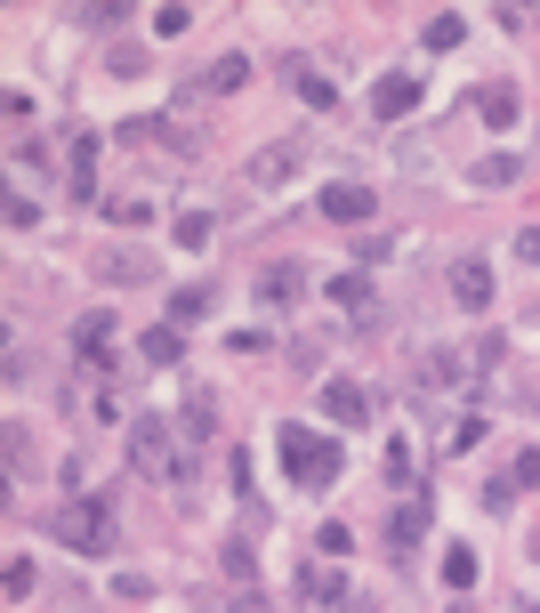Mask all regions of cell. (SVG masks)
<instances>
[{"mask_svg": "<svg viewBox=\"0 0 540 613\" xmlns=\"http://www.w3.org/2000/svg\"><path fill=\"white\" fill-rule=\"evenodd\" d=\"M532 323H540V306H532Z\"/></svg>", "mask_w": 540, "mask_h": 613, "instance_id": "d590c367", "label": "cell"}, {"mask_svg": "<svg viewBox=\"0 0 540 613\" xmlns=\"http://www.w3.org/2000/svg\"><path fill=\"white\" fill-rule=\"evenodd\" d=\"M178 251H211V218H202V211L178 218Z\"/></svg>", "mask_w": 540, "mask_h": 613, "instance_id": "484cf974", "label": "cell"}, {"mask_svg": "<svg viewBox=\"0 0 540 613\" xmlns=\"http://www.w3.org/2000/svg\"><path fill=\"white\" fill-rule=\"evenodd\" d=\"M323 299L339 306V315H356V323H371V315H380V291H371V275H363V267L331 275V283H323Z\"/></svg>", "mask_w": 540, "mask_h": 613, "instance_id": "8992f818", "label": "cell"}, {"mask_svg": "<svg viewBox=\"0 0 540 613\" xmlns=\"http://www.w3.org/2000/svg\"><path fill=\"white\" fill-rule=\"evenodd\" d=\"M145 275H161L154 251H97V283H145Z\"/></svg>", "mask_w": 540, "mask_h": 613, "instance_id": "7c38bea8", "label": "cell"}, {"mask_svg": "<svg viewBox=\"0 0 540 613\" xmlns=\"http://www.w3.org/2000/svg\"><path fill=\"white\" fill-rule=\"evenodd\" d=\"M178 436L194 444V453H202V444L218 436V420H211V387H185V412H178Z\"/></svg>", "mask_w": 540, "mask_h": 613, "instance_id": "4fadbf2b", "label": "cell"}, {"mask_svg": "<svg viewBox=\"0 0 540 613\" xmlns=\"http://www.w3.org/2000/svg\"><path fill=\"white\" fill-rule=\"evenodd\" d=\"M508 613H540V605H508Z\"/></svg>", "mask_w": 540, "mask_h": 613, "instance_id": "e575fe53", "label": "cell"}, {"mask_svg": "<svg viewBox=\"0 0 540 613\" xmlns=\"http://www.w3.org/2000/svg\"><path fill=\"white\" fill-rule=\"evenodd\" d=\"M283 81L299 89V106H307V113H331V106H339V89H331V81L307 65V57H283Z\"/></svg>", "mask_w": 540, "mask_h": 613, "instance_id": "8fae6325", "label": "cell"}, {"mask_svg": "<svg viewBox=\"0 0 540 613\" xmlns=\"http://www.w3.org/2000/svg\"><path fill=\"white\" fill-rule=\"evenodd\" d=\"M516 259H525V267H540V227H525V235H516Z\"/></svg>", "mask_w": 540, "mask_h": 613, "instance_id": "d6a6232c", "label": "cell"}, {"mask_svg": "<svg viewBox=\"0 0 540 613\" xmlns=\"http://www.w3.org/2000/svg\"><path fill=\"white\" fill-rule=\"evenodd\" d=\"M387 484H396V493H420V484H411V436L387 444Z\"/></svg>", "mask_w": 540, "mask_h": 613, "instance_id": "cb8c5ba5", "label": "cell"}, {"mask_svg": "<svg viewBox=\"0 0 540 613\" xmlns=\"http://www.w3.org/2000/svg\"><path fill=\"white\" fill-rule=\"evenodd\" d=\"M468 178H476V187H516V178H525V161H516V154H484Z\"/></svg>", "mask_w": 540, "mask_h": 613, "instance_id": "44dd1931", "label": "cell"}, {"mask_svg": "<svg viewBox=\"0 0 540 613\" xmlns=\"http://www.w3.org/2000/svg\"><path fill=\"white\" fill-rule=\"evenodd\" d=\"M49 533L65 541V549H81V557H106V549L121 541V525H113V508H106V501L73 493V501H65V508L49 517Z\"/></svg>", "mask_w": 540, "mask_h": 613, "instance_id": "3957f363", "label": "cell"}, {"mask_svg": "<svg viewBox=\"0 0 540 613\" xmlns=\"http://www.w3.org/2000/svg\"><path fill=\"white\" fill-rule=\"evenodd\" d=\"M315 211L339 218V227H371V218H380V194H371L363 178H331V187L315 194Z\"/></svg>", "mask_w": 540, "mask_h": 613, "instance_id": "5b68a950", "label": "cell"}, {"mask_svg": "<svg viewBox=\"0 0 540 613\" xmlns=\"http://www.w3.org/2000/svg\"><path fill=\"white\" fill-rule=\"evenodd\" d=\"M97 154H106L97 137H81V146H73V194H81V202L97 194Z\"/></svg>", "mask_w": 540, "mask_h": 613, "instance_id": "7402d4cb", "label": "cell"}, {"mask_svg": "<svg viewBox=\"0 0 540 613\" xmlns=\"http://www.w3.org/2000/svg\"><path fill=\"white\" fill-rule=\"evenodd\" d=\"M137 356H145V363H178V356H185V339H178V323H154V332H145V339H137Z\"/></svg>", "mask_w": 540, "mask_h": 613, "instance_id": "d6986e66", "label": "cell"}, {"mask_svg": "<svg viewBox=\"0 0 540 613\" xmlns=\"http://www.w3.org/2000/svg\"><path fill=\"white\" fill-rule=\"evenodd\" d=\"M420 40H428V49H460V40H468V16H460V9H435Z\"/></svg>", "mask_w": 540, "mask_h": 613, "instance_id": "e0dca14e", "label": "cell"}, {"mask_svg": "<svg viewBox=\"0 0 540 613\" xmlns=\"http://www.w3.org/2000/svg\"><path fill=\"white\" fill-rule=\"evenodd\" d=\"M226 613H275V605H266V598H259V589H242V598H235V605H226Z\"/></svg>", "mask_w": 540, "mask_h": 613, "instance_id": "836d02e7", "label": "cell"}, {"mask_svg": "<svg viewBox=\"0 0 540 613\" xmlns=\"http://www.w3.org/2000/svg\"><path fill=\"white\" fill-rule=\"evenodd\" d=\"M315 549H323L331 565H339V557H356V533H347V525H323V533H315Z\"/></svg>", "mask_w": 540, "mask_h": 613, "instance_id": "83f0119b", "label": "cell"}, {"mask_svg": "<svg viewBox=\"0 0 540 613\" xmlns=\"http://www.w3.org/2000/svg\"><path fill=\"white\" fill-rule=\"evenodd\" d=\"M323 412L339 420V428H363L371 420V387L363 380H323Z\"/></svg>", "mask_w": 540, "mask_h": 613, "instance_id": "30bf717a", "label": "cell"}, {"mask_svg": "<svg viewBox=\"0 0 540 613\" xmlns=\"http://www.w3.org/2000/svg\"><path fill=\"white\" fill-rule=\"evenodd\" d=\"M444 589H476V549H444Z\"/></svg>", "mask_w": 540, "mask_h": 613, "instance_id": "d4e9b609", "label": "cell"}, {"mask_svg": "<svg viewBox=\"0 0 540 613\" xmlns=\"http://www.w3.org/2000/svg\"><path fill=\"white\" fill-rule=\"evenodd\" d=\"M428 517H435L428 493H404V501H396V517H387V549H396V557H411V549L428 541Z\"/></svg>", "mask_w": 540, "mask_h": 613, "instance_id": "52a82bcc", "label": "cell"}, {"mask_svg": "<svg viewBox=\"0 0 540 613\" xmlns=\"http://www.w3.org/2000/svg\"><path fill=\"white\" fill-rule=\"evenodd\" d=\"M130 460H137V477H161L170 493H194L202 484V460H194V444L178 436L170 412H137L130 420Z\"/></svg>", "mask_w": 540, "mask_h": 613, "instance_id": "6da1fadb", "label": "cell"}, {"mask_svg": "<svg viewBox=\"0 0 540 613\" xmlns=\"http://www.w3.org/2000/svg\"><path fill=\"white\" fill-rule=\"evenodd\" d=\"M476 113H484L492 130H516V89H501V81H492V89H476Z\"/></svg>", "mask_w": 540, "mask_h": 613, "instance_id": "ac0fdd59", "label": "cell"}, {"mask_svg": "<svg viewBox=\"0 0 540 613\" xmlns=\"http://www.w3.org/2000/svg\"><path fill=\"white\" fill-rule=\"evenodd\" d=\"M275 460H283L290 493H331V484L347 477L339 436H323V428H307V420H283V428H275Z\"/></svg>", "mask_w": 540, "mask_h": 613, "instance_id": "7a4b0ae2", "label": "cell"}, {"mask_svg": "<svg viewBox=\"0 0 540 613\" xmlns=\"http://www.w3.org/2000/svg\"><path fill=\"white\" fill-rule=\"evenodd\" d=\"M211 315V291H202V283H185V291H170V323L185 332V323H202Z\"/></svg>", "mask_w": 540, "mask_h": 613, "instance_id": "603a6c76", "label": "cell"}, {"mask_svg": "<svg viewBox=\"0 0 540 613\" xmlns=\"http://www.w3.org/2000/svg\"><path fill=\"white\" fill-rule=\"evenodd\" d=\"M532 404H540V387H532Z\"/></svg>", "mask_w": 540, "mask_h": 613, "instance_id": "8d00e7d4", "label": "cell"}, {"mask_svg": "<svg viewBox=\"0 0 540 613\" xmlns=\"http://www.w3.org/2000/svg\"><path fill=\"white\" fill-rule=\"evenodd\" d=\"M25 598H33V565L16 557V565H9V605H25Z\"/></svg>", "mask_w": 540, "mask_h": 613, "instance_id": "4dcf8cb0", "label": "cell"}, {"mask_svg": "<svg viewBox=\"0 0 540 613\" xmlns=\"http://www.w3.org/2000/svg\"><path fill=\"white\" fill-rule=\"evenodd\" d=\"M106 65H113V73H121V81H130V73H145V49H137V40H121V49H113V57H106Z\"/></svg>", "mask_w": 540, "mask_h": 613, "instance_id": "f546056e", "label": "cell"}, {"mask_svg": "<svg viewBox=\"0 0 540 613\" xmlns=\"http://www.w3.org/2000/svg\"><path fill=\"white\" fill-rule=\"evenodd\" d=\"M299 598H315V605H347V589L331 565H299Z\"/></svg>", "mask_w": 540, "mask_h": 613, "instance_id": "2e32d148", "label": "cell"}, {"mask_svg": "<svg viewBox=\"0 0 540 613\" xmlns=\"http://www.w3.org/2000/svg\"><path fill=\"white\" fill-rule=\"evenodd\" d=\"M508 484H516V493H525V484H540V444H525V453L508 460Z\"/></svg>", "mask_w": 540, "mask_h": 613, "instance_id": "f1b7e54d", "label": "cell"}, {"mask_svg": "<svg viewBox=\"0 0 540 613\" xmlns=\"http://www.w3.org/2000/svg\"><path fill=\"white\" fill-rule=\"evenodd\" d=\"M290 299H307V267H299V259L259 275V306H290Z\"/></svg>", "mask_w": 540, "mask_h": 613, "instance_id": "5bb4252c", "label": "cell"}, {"mask_svg": "<svg viewBox=\"0 0 540 613\" xmlns=\"http://www.w3.org/2000/svg\"><path fill=\"white\" fill-rule=\"evenodd\" d=\"M290 170H299V146H266V154L251 161V178H259V187H283Z\"/></svg>", "mask_w": 540, "mask_h": 613, "instance_id": "ffe728a7", "label": "cell"}, {"mask_svg": "<svg viewBox=\"0 0 540 613\" xmlns=\"http://www.w3.org/2000/svg\"><path fill=\"white\" fill-rule=\"evenodd\" d=\"M73 363H81V372H89V380H113V315H106V306H89V315H73Z\"/></svg>", "mask_w": 540, "mask_h": 613, "instance_id": "277c9868", "label": "cell"}, {"mask_svg": "<svg viewBox=\"0 0 540 613\" xmlns=\"http://www.w3.org/2000/svg\"><path fill=\"white\" fill-rule=\"evenodd\" d=\"M185 25H194V9H161V16H154V33H161V40H178Z\"/></svg>", "mask_w": 540, "mask_h": 613, "instance_id": "1f68e13d", "label": "cell"}, {"mask_svg": "<svg viewBox=\"0 0 540 613\" xmlns=\"http://www.w3.org/2000/svg\"><path fill=\"white\" fill-rule=\"evenodd\" d=\"M444 291H452V306H492V267H484V259H452V267H444Z\"/></svg>", "mask_w": 540, "mask_h": 613, "instance_id": "ba28073f", "label": "cell"}, {"mask_svg": "<svg viewBox=\"0 0 540 613\" xmlns=\"http://www.w3.org/2000/svg\"><path fill=\"white\" fill-rule=\"evenodd\" d=\"M420 97H428L420 73H380V81H371V113H380V121H404Z\"/></svg>", "mask_w": 540, "mask_h": 613, "instance_id": "9c48e42d", "label": "cell"}, {"mask_svg": "<svg viewBox=\"0 0 540 613\" xmlns=\"http://www.w3.org/2000/svg\"><path fill=\"white\" fill-rule=\"evenodd\" d=\"M226 574H235L242 589H251V581H259V557H251V541H226Z\"/></svg>", "mask_w": 540, "mask_h": 613, "instance_id": "4316f807", "label": "cell"}, {"mask_svg": "<svg viewBox=\"0 0 540 613\" xmlns=\"http://www.w3.org/2000/svg\"><path fill=\"white\" fill-rule=\"evenodd\" d=\"M242 81H251V57H218V65L202 73V97H235Z\"/></svg>", "mask_w": 540, "mask_h": 613, "instance_id": "9a60e30c", "label": "cell"}]
</instances>
